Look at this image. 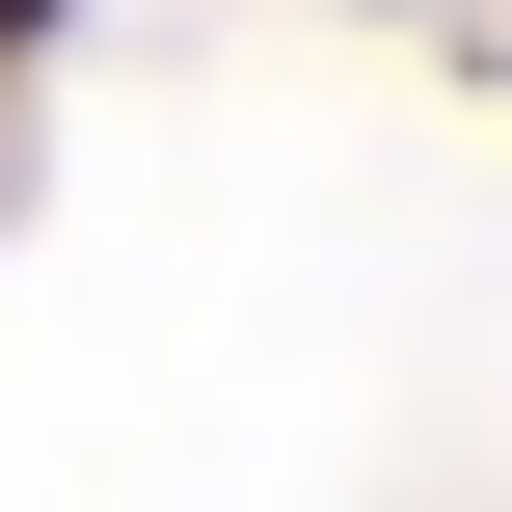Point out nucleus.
Returning <instances> with one entry per match:
<instances>
[{"label":"nucleus","mask_w":512,"mask_h":512,"mask_svg":"<svg viewBox=\"0 0 512 512\" xmlns=\"http://www.w3.org/2000/svg\"><path fill=\"white\" fill-rule=\"evenodd\" d=\"M54 27H81V0H0V54H54Z\"/></svg>","instance_id":"obj_1"}]
</instances>
